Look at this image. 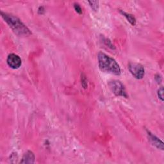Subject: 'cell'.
<instances>
[{
  "label": "cell",
  "mask_w": 164,
  "mask_h": 164,
  "mask_svg": "<svg viewBox=\"0 0 164 164\" xmlns=\"http://www.w3.org/2000/svg\"><path fill=\"white\" fill-rule=\"evenodd\" d=\"M1 14L3 19L16 35L20 37H27L32 34L30 30L18 18L3 12H1Z\"/></svg>",
  "instance_id": "obj_1"
},
{
  "label": "cell",
  "mask_w": 164,
  "mask_h": 164,
  "mask_svg": "<svg viewBox=\"0 0 164 164\" xmlns=\"http://www.w3.org/2000/svg\"><path fill=\"white\" fill-rule=\"evenodd\" d=\"M98 59L99 67L101 71L116 76L121 75L120 67L114 59L103 52L98 53Z\"/></svg>",
  "instance_id": "obj_2"
},
{
  "label": "cell",
  "mask_w": 164,
  "mask_h": 164,
  "mask_svg": "<svg viewBox=\"0 0 164 164\" xmlns=\"http://www.w3.org/2000/svg\"><path fill=\"white\" fill-rule=\"evenodd\" d=\"M109 86L112 90V92L117 96H122V97L128 98L126 92L125 88L123 84L119 80H112L109 82Z\"/></svg>",
  "instance_id": "obj_3"
},
{
  "label": "cell",
  "mask_w": 164,
  "mask_h": 164,
  "mask_svg": "<svg viewBox=\"0 0 164 164\" xmlns=\"http://www.w3.org/2000/svg\"><path fill=\"white\" fill-rule=\"evenodd\" d=\"M128 69L129 72L132 73V75L138 80H141L144 76V67L140 64L130 62L128 64Z\"/></svg>",
  "instance_id": "obj_4"
},
{
  "label": "cell",
  "mask_w": 164,
  "mask_h": 164,
  "mask_svg": "<svg viewBox=\"0 0 164 164\" xmlns=\"http://www.w3.org/2000/svg\"><path fill=\"white\" fill-rule=\"evenodd\" d=\"M7 62L10 67L14 69L19 68L22 64L21 58L14 53H11L8 56Z\"/></svg>",
  "instance_id": "obj_5"
},
{
  "label": "cell",
  "mask_w": 164,
  "mask_h": 164,
  "mask_svg": "<svg viewBox=\"0 0 164 164\" xmlns=\"http://www.w3.org/2000/svg\"><path fill=\"white\" fill-rule=\"evenodd\" d=\"M147 133H148V138L151 143L155 147H156L158 149L163 150V143L162 141L160 140L158 137H156L155 135L151 133L150 132L147 131Z\"/></svg>",
  "instance_id": "obj_6"
},
{
  "label": "cell",
  "mask_w": 164,
  "mask_h": 164,
  "mask_svg": "<svg viewBox=\"0 0 164 164\" xmlns=\"http://www.w3.org/2000/svg\"><path fill=\"white\" fill-rule=\"evenodd\" d=\"M35 161V155L31 151H28L22 158L21 163H33Z\"/></svg>",
  "instance_id": "obj_7"
},
{
  "label": "cell",
  "mask_w": 164,
  "mask_h": 164,
  "mask_svg": "<svg viewBox=\"0 0 164 164\" xmlns=\"http://www.w3.org/2000/svg\"><path fill=\"white\" fill-rule=\"evenodd\" d=\"M120 13L126 18V19L128 20V21L131 24L132 26H135L136 25V19H135V17L132 15L128 13H126L125 12H124L123 10H119Z\"/></svg>",
  "instance_id": "obj_8"
},
{
  "label": "cell",
  "mask_w": 164,
  "mask_h": 164,
  "mask_svg": "<svg viewBox=\"0 0 164 164\" xmlns=\"http://www.w3.org/2000/svg\"><path fill=\"white\" fill-rule=\"evenodd\" d=\"M81 83H82V87L85 89L87 88V87H88L87 80V78H86L85 75L83 74V73H82V74H81Z\"/></svg>",
  "instance_id": "obj_9"
},
{
  "label": "cell",
  "mask_w": 164,
  "mask_h": 164,
  "mask_svg": "<svg viewBox=\"0 0 164 164\" xmlns=\"http://www.w3.org/2000/svg\"><path fill=\"white\" fill-rule=\"evenodd\" d=\"M90 7L94 11H97L99 8V2L98 1H89L88 2Z\"/></svg>",
  "instance_id": "obj_10"
},
{
  "label": "cell",
  "mask_w": 164,
  "mask_h": 164,
  "mask_svg": "<svg viewBox=\"0 0 164 164\" xmlns=\"http://www.w3.org/2000/svg\"><path fill=\"white\" fill-rule=\"evenodd\" d=\"M103 42L105 44L106 46H107L108 47H109V48H111L112 49H115V46H114V45H113V44H112L111 41L109 40V39L103 37Z\"/></svg>",
  "instance_id": "obj_11"
},
{
  "label": "cell",
  "mask_w": 164,
  "mask_h": 164,
  "mask_svg": "<svg viewBox=\"0 0 164 164\" xmlns=\"http://www.w3.org/2000/svg\"><path fill=\"white\" fill-rule=\"evenodd\" d=\"M158 96L159 98L162 101H163V88L162 87L160 88L158 90Z\"/></svg>",
  "instance_id": "obj_12"
},
{
  "label": "cell",
  "mask_w": 164,
  "mask_h": 164,
  "mask_svg": "<svg viewBox=\"0 0 164 164\" xmlns=\"http://www.w3.org/2000/svg\"><path fill=\"white\" fill-rule=\"evenodd\" d=\"M74 8H75V10H76V12L77 13H78L79 14H82V9L81 7L80 6V5L78 4V3H75L74 4Z\"/></svg>",
  "instance_id": "obj_13"
},
{
  "label": "cell",
  "mask_w": 164,
  "mask_h": 164,
  "mask_svg": "<svg viewBox=\"0 0 164 164\" xmlns=\"http://www.w3.org/2000/svg\"><path fill=\"white\" fill-rule=\"evenodd\" d=\"M155 80L158 82V83H160L162 82V77L159 75H155Z\"/></svg>",
  "instance_id": "obj_14"
},
{
  "label": "cell",
  "mask_w": 164,
  "mask_h": 164,
  "mask_svg": "<svg viewBox=\"0 0 164 164\" xmlns=\"http://www.w3.org/2000/svg\"><path fill=\"white\" fill-rule=\"evenodd\" d=\"M38 12L39 14H42L44 12V8L43 7H40L38 8Z\"/></svg>",
  "instance_id": "obj_15"
}]
</instances>
